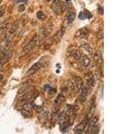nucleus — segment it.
<instances>
[{"mask_svg": "<svg viewBox=\"0 0 134 134\" xmlns=\"http://www.w3.org/2000/svg\"><path fill=\"white\" fill-rule=\"evenodd\" d=\"M2 0H0V4L2 3Z\"/></svg>", "mask_w": 134, "mask_h": 134, "instance_id": "obj_30", "label": "nucleus"}, {"mask_svg": "<svg viewBox=\"0 0 134 134\" xmlns=\"http://www.w3.org/2000/svg\"><path fill=\"white\" fill-rule=\"evenodd\" d=\"M16 3H24V2H26L27 0H15Z\"/></svg>", "mask_w": 134, "mask_h": 134, "instance_id": "obj_28", "label": "nucleus"}, {"mask_svg": "<svg viewBox=\"0 0 134 134\" xmlns=\"http://www.w3.org/2000/svg\"><path fill=\"white\" fill-rule=\"evenodd\" d=\"M21 114L26 118H29L32 115V111L30 110H26L22 109L21 110Z\"/></svg>", "mask_w": 134, "mask_h": 134, "instance_id": "obj_16", "label": "nucleus"}, {"mask_svg": "<svg viewBox=\"0 0 134 134\" xmlns=\"http://www.w3.org/2000/svg\"><path fill=\"white\" fill-rule=\"evenodd\" d=\"M52 28H49V26H42L40 28L39 30V33H38V40L40 42L42 41L43 40H44L46 37L48 35L49 31H51Z\"/></svg>", "mask_w": 134, "mask_h": 134, "instance_id": "obj_2", "label": "nucleus"}, {"mask_svg": "<svg viewBox=\"0 0 134 134\" xmlns=\"http://www.w3.org/2000/svg\"><path fill=\"white\" fill-rule=\"evenodd\" d=\"M4 13V9L3 8V7H2V8H0V17H2V15H3Z\"/></svg>", "mask_w": 134, "mask_h": 134, "instance_id": "obj_27", "label": "nucleus"}, {"mask_svg": "<svg viewBox=\"0 0 134 134\" xmlns=\"http://www.w3.org/2000/svg\"><path fill=\"white\" fill-rule=\"evenodd\" d=\"M80 60H81V62H82V65L85 67L88 66L89 65L90 62H91L90 61V58H89L88 56H87V55H84L83 56H82Z\"/></svg>", "mask_w": 134, "mask_h": 134, "instance_id": "obj_15", "label": "nucleus"}, {"mask_svg": "<svg viewBox=\"0 0 134 134\" xmlns=\"http://www.w3.org/2000/svg\"><path fill=\"white\" fill-rule=\"evenodd\" d=\"M41 67L42 64L40 63V62H36V63L34 64V65H32V66H31V68L28 70V71L27 72V75H28V76H30V75L35 74L36 73H37L38 71L41 69Z\"/></svg>", "mask_w": 134, "mask_h": 134, "instance_id": "obj_5", "label": "nucleus"}, {"mask_svg": "<svg viewBox=\"0 0 134 134\" xmlns=\"http://www.w3.org/2000/svg\"><path fill=\"white\" fill-rule=\"evenodd\" d=\"M98 121H99L98 117H94L90 119L89 121V122H88L87 125L86 126L87 127L88 131H91V129L93 128V127L97 125V123H98Z\"/></svg>", "mask_w": 134, "mask_h": 134, "instance_id": "obj_7", "label": "nucleus"}, {"mask_svg": "<svg viewBox=\"0 0 134 134\" xmlns=\"http://www.w3.org/2000/svg\"><path fill=\"white\" fill-rule=\"evenodd\" d=\"M78 18L80 19V20H84L87 18V17L86 15L85 11H80L79 15H78Z\"/></svg>", "mask_w": 134, "mask_h": 134, "instance_id": "obj_22", "label": "nucleus"}, {"mask_svg": "<svg viewBox=\"0 0 134 134\" xmlns=\"http://www.w3.org/2000/svg\"><path fill=\"white\" fill-rule=\"evenodd\" d=\"M52 8L54 13L56 14H60L63 11V4L60 0H53L52 4Z\"/></svg>", "mask_w": 134, "mask_h": 134, "instance_id": "obj_1", "label": "nucleus"}, {"mask_svg": "<svg viewBox=\"0 0 134 134\" xmlns=\"http://www.w3.org/2000/svg\"><path fill=\"white\" fill-rule=\"evenodd\" d=\"M38 42V38H34L33 40H32L31 41L29 42L25 46V47L24 48V49H23V52H24L25 54H28V53L31 52V51L36 46Z\"/></svg>", "mask_w": 134, "mask_h": 134, "instance_id": "obj_3", "label": "nucleus"}, {"mask_svg": "<svg viewBox=\"0 0 134 134\" xmlns=\"http://www.w3.org/2000/svg\"><path fill=\"white\" fill-rule=\"evenodd\" d=\"M44 89L46 90V91L48 93H50V94H52V93H53L54 92L56 91L54 90V88L52 87H51L50 85H46L45 86Z\"/></svg>", "mask_w": 134, "mask_h": 134, "instance_id": "obj_19", "label": "nucleus"}, {"mask_svg": "<svg viewBox=\"0 0 134 134\" xmlns=\"http://www.w3.org/2000/svg\"><path fill=\"white\" fill-rule=\"evenodd\" d=\"M101 56H102L101 52H100L99 50H97V51L95 52V54H94V60H95V61H99V60L101 58Z\"/></svg>", "mask_w": 134, "mask_h": 134, "instance_id": "obj_18", "label": "nucleus"}, {"mask_svg": "<svg viewBox=\"0 0 134 134\" xmlns=\"http://www.w3.org/2000/svg\"><path fill=\"white\" fill-rule=\"evenodd\" d=\"M2 79V75H0V80Z\"/></svg>", "mask_w": 134, "mask_h": 134, "instance_id": "obj_29", "label": "nucleus"}, {"mask_svg": "<svg viewBox=\"0 0 134 134\" xmlns=\"http://www.w3.org/2000/svg\"><path fill=\"white\" fill-rule=\"evenodd\" d=\"M64 32H65V29H64V28H62L61 30H60V32H59L60 36V37H62V36L64 35Z\"/></svg>", "mask_w": 134, "mask_h": 134, "instance_id": "obj_25", "label": "nucleus"}, {"mask_svg": "<svg viewBox=\"0 0 134 134\" xmlns=\"http://www.w3.org/2000/svg\"><path fill=\"white\" fill-rule=\"evenodd\" d=\"M76 13L73 11H69L66 14V21L69 24H71L73 21L75 20Z\"/></svg>", "mask_w": 134, "mask_h": 134, "instance_id": "obj_12", "label": "nucleus"}, {"mask_svg": "<svg viewBox=\"0 0 134 134\" xmlns=\"http://www.w3.org/2000/svg\"><path fill=\"white\" fill-rule=\"evenodd\" d=\"M75 82H76V86L77 89H78V92L80 93L81 91V90L82 89L84 88V85H83V82H82V79L79 77H76L75 78Z\"/></svg>", "mask_w": 134, "mask_h": 134, "instance_id": "obj_13", "label": "nucleus"}, {"mask_svg": "<svg viewBox=\"0 0 134 134\" xmlns=\"http://www.w3.org/2000/svg\"><path fill=\"white\" fill-rule=\"evenodd\" d=\"M36 17H37L38 19L39 20H44L46 18V15H45L44 13L42 11H38L37 13H36Z\"/></svg>", "mask_w": 134, "mask_h": 134, "instance_id": "obj_21", "label": "nucleus"}, {"mask_svg": "<svg viewBox=\"0 0 134 134\" xmlns=\"http://www.w3.org/2000/svg\"><path fill=\"white\" fill-rule=\"evenodd\" d=\"M65 100V97L62 94H60L57 96L55 100H54V105L56 107H59L61 105V104L63 103V102Z\"/></svg>", "mask_w": 134, "mask_h": 134, "instance_id": "obj_9", "label": "nucleus"}, {"mask_svg": "<svg viewBox=\"0 0 134 134\" xmlns=\"http://www.w3.org/2000/svg\"><path fill=\"white\" fill-rule=\"evenodd\" d=\"M82 47H83V48L86 50V51H87L88 52H89V53H91L92 52V49L91 46H90L89 44L87 43H84L83 44H82Z\"/></svg>", "mask_w": 134, "mask_h": 134, "instance_id": "obj_20", "label": "nucleus"}, {"mask_svg": "<svg viewBox=\"0 0 134 134\" xmlns=\"http://www.w3.org/2000/svg\"><path fill=\"white\" fill-rule=\"evenodd\" d=\"M69 126V123H68V122L65 121V122L60 124V131H61L62 133H65L66 132V131L68 130Z\"/></svg>", "mask_w": 134, "mask_h": 134, "instance_id": "obj_17", "label": "nucleus"}, {"mask_svg": "<svg viewBox=\"0 0 134 134\" xmlns=\"http://www.w3.org/2000/svg\"><path fill=\"white\" fill-rule=\"evenodd\" d=\"M19 26H20V20H17L16 22L13 23V24L11 26V29L9 30V33L10 34H14L15 32H16V30H18V28Z\"/></svg>", "mask_w": 134, "mask_h": 134, "instance_id": "obj_14", "label": "nucleus"}, {"mask_svg": "<svg viewBox=\"0 0 134 134\" xmlns=\"http://www.w3.org/2000/svg\"><path fill=\"white\" fill-rule=\"evenodd\" d=\"M95 83V80L94 76L92 74H89L87 76V89L88 90L89 93L93 90V88L94 87Z\"/></svg>", "mask_w": 134, "mask_h": 134, "instance_id": "obj_4", "label": "nucleus"}, {"mask_svg": "<svg viewBox=\"0 0 134 134\" xmlns=\"http://www.w3.org/2000/svg\"><path fill=\"white\" fill-rule=\"evenodd\" d=\"M71 55L72 56V58L73 59L76 60V61H79L81 59V53L80 52V51L78 50H74L71 52Z\"/></svg>", "mask_w": 134, "mask_h": 134, "instance_id": "obj_10", "label": "nucleus"}, {"mask_svg": "<svg viewBox=\"0 0 134 134\" xmlns=\"http://www.w3.org/2000/svg\"><path fill=\"white\" fill-rule=\"evenodd\" d=\"M76 36L81 38H87L89 36V30L85 28H81L77 32Z\"/></svg>", "mask_w": 134, "mask_h": 134, "instance_id": "obj_8", "label": "nucleus"}, {"mask_svg": "<svg viewBox=\"0 0 134 134\" xmlns=\"http://www.w3.org/2000/svg\"><path fill=\"white\" fill-rule=\"evenodd\" d=\"M97 36H98L100 39L103 38V31H100L99 32H98Z\"/></svg>", "mask_w": 134, "mask_h": 134, "instance_id": "obj_24", "label": "nucleus"}, {"mask_svg": "<svg viewBox=\"0 0 134 134\" xmlns=\"http://www.w3.org/2000/svg\"><path fill=\"white\" fill-rule=\"evenodd\" d=\"M8 26V23L6 22H4L2 24H0V30H4L5 28H6V27Z\"/></svg>", "mask_w": 134, "mask_h": 134, "instance_id": "obj_23", "label": "nucleus"}, {"mask_svg": "<svg viewBox=\"0 0 134 134\" xmlns=\"http://www.w3.org/2000/svg\"><path fill=\"white\" fill-rule=\"evenodd\" d=\"M38 118H39L40 121L42 122L43 123H46L48 119V113L46 111H43L39 114Z\"/></svg>", "mask_w": 134, "mask_h": 134, "instance_id": "obj_11", "label": "nucleus"}, {"mask_svg": "<svg viewBox=\"0 0 134 134\" xmlns=\"http://www.w3.org/2000/svg\"><path fill=\"white\" fill-rule=\"evenodd\" d=\"M18 8H19L18 9L19 11H23L25 9V7L24 5H20V6L18 7Z\"/></svg>", "mask_w": 134, "mask_h": 134, "instance_id": "obj_26", "label": "nucleus"}, {"mask_svg": "<svg viewBox=\"0 0 134 134\" xmlns=\"http://www.w3.org/2000/svg\"><path fill=\"white\" fill-rule=\"evenodd\" d=\"M88 121L86 120L85 119H83V121L80 123L78 124V125H76L75 127V128L74 129V131L75 133H82V131H83L86 128V126L87 125Z\"/></svg>", "mask_w": 134, "mask_h": 134, "instance_id": "obj_6", "label": "nucleus"}]
</instances>
